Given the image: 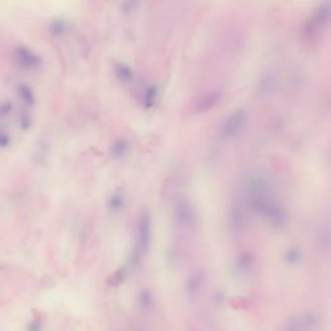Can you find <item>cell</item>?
<instances>
[{"mask_svg": "<svg viewBox=\"0 0 331 331\" xmlns=\"http://www.w3.org/2000/svg\"><path fill=\"white\" fill-rule=\"evenodd\" d=\"M316 325V318L313 314H305L298 318H294L290 323V331H310Z\"/></svg>", "mask_w": 331, "mask_h": 331, "instance_id": "52a82bcc", "label": "cell"}, {"mask_svg": "<svg viewBox=\"0 0 331 331\" xmlns=\"http://www.w3.org/2000/svg\"><path fill=\"white\" fill-rule=\"evenodd\" d=\"M124 195L122 193H114L108 201V207L111 212H118L124 206Z\"/></svg>", "mask_w": 331, "mask_h": 331, "instance_id": "9c48e42d", "label": "cell"}, {"mask_svg": "<svg viewBox=\"0 0 331 331\" xmlns=\"http://www.w3.org/2000/svg\"><path fill=\"white\" fill-rule=\"evenodd\" d=\"M301 256H303V254H301L300 248L293 247L287 251L286 260L290 264H298L299 261H301Z\"/></svg>", "mask_w": 331, "mask_h": 331, "instance_id": "4fadbf2b", "label": "cell"}, {"mask_svg": "<svg viewBox=\"0 0 331 331\" xmlns=\"http://www.w3.org/2000/svg\"><path fill=\"white\" fill-rule=\"evenodd\" d=\"M139 237L138 246L136 250L132 254V266H136L140 261L141 256L148 251L152 241V223H150V216L148 212H143L139 219Z\"/></svg>", "mask_w": 331, "mask_h": 331, "instance_id": "7a4b0ae2", "label": "cell"}, {"mask_svg": "<svg viewBox=\"0 0 331 331\" xmlns=\"http://www.w3.org/2000/svg\"><path fill=\"white\" fill-rule=\"evenodd\" d=\"M129 144L125 140H119L116 141L113 145V148H111V154H113V157H115V158H122L123 155L127 154Z\"/></svg>", "mask_w": 331, "mask_h": 331, "instance_id": "8fae6325", "label": "cell"}, {"mask_svg": "<svg viewBox=\"0 0 331 331\" xmlns=\"http://www.w3.org/2000/svg\"><path fill=\"white\" fill-rule=\"evenodd\" d=\"M317 245L319 246L321 250H327L330 246V233H328L327 225L321 228V230L317 234Z\"/></svg>", "mask_w": 331, "mask_h": 331, "instance_id": "30bf717a", "label": "cell"}, {"mask_svg": "<svg viewBox=\"0 0 331 331\" xmlns=\"http://www.w3.org/2000/svg\"><path fill=\"white\" fill-rule=\"evenodd\" d=\"M153 303V296L152 294L148 291V290H143L140 294H139V304L143 309H148L150 308Z\"/></svg>", "mask_w": 331, "mask_h": 331, "instance_id": "7c38bea8", "label": "cell"}, {"mask_svg": "<svg viewBox=\"0 0 331 331\" xmlns=\"http://www.w3.org/2000/svg\"><path fill=\"white\" fill-rule=\"evenodd\" d=\"M246 225H247V216L245 210L239 205L233 206L229 212V229L233 233H241L245 230Z\"/></svg>", "mask_w": 331, "mask_h": 331, "instance_id": "5b68a950", "label": "cell"}, {"mask_svg": "<svg viewBox=\"0 0 331 331\" xmlns=\"http://www.w3.org/2000/svg\"><path fill=\"white\" fill-rule=\"evenodd\" d=\"M246 119H247V116H246L245 111L239 110L236 111V113H233L232 115L224 122L223 127H221V138L225 139V140L236 138L237 135L245 127Z\"/></svg>", "mask_w": 331, "mask_h": 331, "instance_id": "277c9868", "label": "cell"}, {"mask_svg": "<svg viewBox=\"0 0 331 331\" xmlns=\"http://www.w3.org/2000/svg\"><path fill=\"white\" fill-rule=\"evenodd\" d=\"M254 255L251 252H242L239 256L236 257V261L233 264V272L237 276H246L248 275L254 267Z\"/></svg>", "mask_w": 331, "mask_h": 331, "instance_id": "8992f818", "label": "cell"}, {"mask_svg": "<svg viewBox=\"0 0 331 331\" xmlns=\"http://www.w3.org/2000/svg\"><path fill=\"white\" fill-rule=\"evenodd\" d=\"M248 202H250L251 209L266 219L267 223L271 224L272 227L284 228L287 225L289 214H287L286 209L273 198L272 194L252 198Z\"/></svg>", "mask_w": 331, "mask_h": 331, "instance_id": "6da1fadb", "label": "cell"}, {"mask_svg": "<svg viewBox=\"0 0 331 331\" xmlns=\"http://www.w3.org/2000/svg\"><path fill=\"white\" fill-rule=\"evenodd\" d=\"M203 286V276L201 273H193L188 277L186 282H185V287L189 294H197Z\"/></svg>", "mask_w": 331, "mask_h": 331, "instance_id": "ba28073f", "label": "cell"}, {"mask_svg": "<svg viewBox=\"0 0 331 331\" xmlns=\"http://www.w3.org/2000/svg\"><path fill=\"white\" fill-rule=\"evenodd\" d=\"M173 221L180 228H191L197 223V212L189 201L180 200L173 206Z\"/></svg>", "mask_w": 331, "mask_h": 331, "instance_id": "3957f363", "label": "cell"}]
</instances>
